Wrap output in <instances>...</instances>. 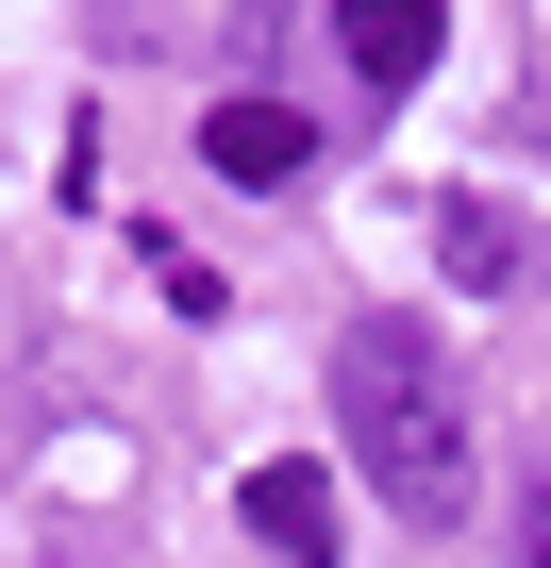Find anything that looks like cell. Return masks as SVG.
Returning a JSON list of instances; mask_svg holds the SVG:
<instances>
[{
  "label": "cell",
  "mask_w": 551,
  "mask_h": 568,
  "mask_svg": "<svg viewBox=\"0 0 551 568\" xmlns=\"http://www.w3.org/2000/svg\"><path fill=\"white\" fill-rule=\"evenodd\" d=\"M251 535L285 568H335V468H251Z\"/></svg>",
  "instance_id": "4"
},
{
  "label": "cell",
  "mask_w": 551,
  "mask_h": 568,
  "mask_svg": "<svg viewBox=\"0 0 551 568\" xmlns=\"http://www.w3.org/2000/svg\"><path fill=\"white\" fill-rule=\"evenodd\" d=\"M335 418H351V468L385 485V518H418V535H451L468 518V385H451V352L418 335V318H351L335 335Z\"/></svg>",
  "instance_id": "1"
},
{
  "label": "cell",
  "mask_w": 551,
  "mask_h": 568,
  "mask_svg": "<svg viewBox=\"0 0 551 568\" xmlns=\"http://www.w3.org/2000/svg\"><path fill=\"white\" fill-rule=\"evenodd\" d=\"M435 251H451V284H518V267H534V234H518L501 201H435Z\"/></svg>",
  "instance_id": "5"
},
{
  "label": "cell",
  "mask_w": 551,
  "mask_h": 568,
  "mask_svg": "<svg viewBox=\"0 0 551 568\" xmlns=\"http://www.w3.org/2000/svg\"><path fill=\"white\" fill-rule=\"evenodd\" d=\"M435 34H451V0H335V51H351V84H368V101L435 84Z\"/></svg>",
  "instance_id": "2"
},
{
  "label": "cell",
  "mask_w": 551,
  "mask_h": 568,
  "mask_svg": "<svg viewBox=\"0 0 551 568\" xmlns=\"http://www.w3.org/2000/svg\"><path fill=\"white\" fill-rule=\"evenodd\" d=\"M201 168H217V184H302V168H318V118H285V101H217V118H201Z\"/></svg>",
  "instance_id": "3"
},
{
  "label": "cell",
  "mask_w": 551,
  "mask_h": 568,
  "mask_svg": "<svg viewBox=\"0 0 551 568\" xmlns=\"http://www.w3.org/2000/svg\"><path fill=\"white\" fill-rule=\"evenodd\" d=\"M518 535H534V568H551V501H534V518H518Z\"/></svg>",
  "instance_id": "6"
}]
</instances>
